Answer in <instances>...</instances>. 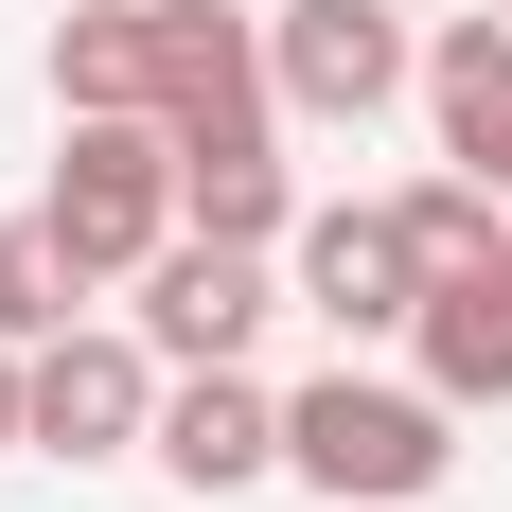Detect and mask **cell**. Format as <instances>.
<instances>
[{
	"mask_svg": "<svg viewBox=\"0 0 512 512\" xmlns=\"http://www.w3.org/2000/svg\"><path fill=\"white\" fill-rule=\"evenodd\" d=\"M177 495H248V477H283V389H248V354H212L159 389V442H142Z\"/></svg>",
	"mask_w": 512,
	"mask_h": 512,
	"instance_id": "8",
	"label": "cell"
},
{
	"mask_svg": "<svg viewBox=\"0 0 512 512\" xmlns=\"http://www.w3.org/2000/svg\"><path fill=\"white\" fill-rule=\"evenodd\" d=\"M424 124H442V159H477L512 195V18H442L424 36Z\"/></svg>",
	"mask_w": 512,
	"mask_h": 512,
	"instance_id": "9",
	"label": "cell"
},
{
	"mask_svg": "<svg viewBox=\"0 0 512 512\" xmlns=\"http://www.w3.org/2000/svg\"><path fill=\"white\" fill-rule=\"evenodd\" d=\"M301 301V283H283V248H230V230H177V248L142 265V336L177 371H212V354H248L265 318Z\"/></svg>",
	"mask_w": 512,
	"mask_h": 512,
	"instance_id": "6",
	"label": "cell"
},
{
	"mask_svg": "<svg viewBox=\"0 0 512 512\" xmlns=\"http://www.w3.org/2000/svg\"><path fill=\"white\" fill-rule=\"evenodd\" d=\"M159 389H177V354L159 336H36V460H124V442H159Z\"/></svg>",
	"mask_w": 512,
	"mask_h": 512,
	"instance_id": "5",
	"label": "cell"
},
{
	"mask_svg": "<svg viewBox=\"0 0 512 512\" xmlns=\"http://www.w3.org/2000/svg\"><path fill=\"white\" fill-rule=\"evenodd\" d=\"M36 212H53V248L89 265V301H106V283H142V265L195 230V212H177V124H159V106H89Z\"/></svg>",
	"mask_w": 512,
	"mask_h": 512,
	"instance_id": "2",
	"label": "cell"
},
{
	"mask_svg": "<svg viewBox=\"0 0 512 512\" xmlns=\"http://www.w3.org/2000/svg\"><path fill=\"white\" fill-rule=\"evenodd\" d=\"M442 460H460V389H389V371H318V389H283V477H318L336 512L442 495Z\"/></svg>",
	"mask_w": 512,
	"mask_h": 512,
	"instance_id": "1",
	"label": "cell"
},
{
	"mask_svg": "<svg viewBox=\"0 0 512 512\" xmlns=\"http://www.w3.org/2000/svg\"><path fill=\"white\" fill-rule=\"evenodd\" d=\"M407 248H424V283H460V265H512V195L477 177V159H442V177H407Z\"/></svg>",
	"mask_w": 512,
	"mask_h": 512,
	"instance_id": "13",
	"label": "cell"
},
{
	"mask_svg": "<svg viewBox=\"0 0 512 512\" xmlns=\"http://www.w3.org/2000/svg\"><path fill=\"white\" fill-rule=\"evenodd\" d=\"M159 124H177V159L283 142V53H265V18H230V0H159Z\"/></svg>",
	"mask_w": 512,
	"mask_h": 512,
	"instance_id": "3",
	"label": "cell"
},
{
	"mask_svg": "<svg viewBox=\"0 0 512 512\" xmlns=\"http://www.w3.org/2000/svg\"><path fill=\"white\" fill-rule=\"evenodd\" d=\"M71 301H89V265L53 248V212H18V230H0V336L36 354V336H71Z\"/></svg>",
	"mask_w": 512,
	"mask_h": 512,
	"instance_id": "14",
	"label": "cell"
},
{
	"mask_svg": "<svg viewBox=\"0 0 512 512\" xmlns=\"http://www.w3.org/2000/svg\"><path fill=\"white\" fill-rule=\"evenodd\" d=\"M177 212H195V230H230V248H301V177H283V142L177 159Z\"/></svg>",
	"mask_w": 512,
	"mask_h": 512,
	"instance_id": "12",
	"label": "cell"
},
{
	"mask_svg": "<svg viewBox=\"0 0 512 512\" xmlns=\"http://www.w3.org/2000/svg\"><path fill=\"white\" fill-rule=\"evenodd\" d=\"M265 53H283V106H301V124H389V106L424 89L407 0H283Z\"/></svg>",
	"mask_w": 512,
	"mask_h": 512,
	"instance_id": "4",
	"label": "cell"
},
{
	"mask_svg": "<svg viewBox=\"0 0 512 512\" xmlns=\"http://www.w3.org/2000/svg\"><path fill=\"white\" fill-rule=\"evenodd\" d=\"M18 442H36V354L0 336V460H18Z\"/></svg>",
	"mask_w": 512,
	"mask_h": 512,
	"instance_id": "15",
	"label": "cell"
},
{
	"mask_svg": "<svg viewBox=\"0 0 512 512\" xmlns=\"http://www.w3.org/2000/svg\"><path fill=\"white\" fill-rule=\"evenodd\" d=\"M283 283H301L336 336H407V318H424V248H407V212H389V195H354V212H301Z\"/></svg>",
	"mask_w": 512,
	"mask_h": 512,
	"instance_id": "7",
	"label": "cell"
},
{
	"mask_svg": "<svg viewBox=\"0 0 512 512\" xmlns=\"http://www.w3.org/2000/svg\"><path fill=\"white\" fill-rule=\"evenodd\" d=\"M495 18H512V0H495Z\"/></svg>",
	"mask_w": 512,
	"mask_h": 512,
	"instance_id": "16",
	"label": "cell"
},
{
	"mask_svg": "<svg viewBox=\"0 0 512 512\" xmlns=\"http://www.w3.org/2000/svg\"><path fill=\"white\" fill-rule=\"evenodd\" d=\"M53 106H71V124H89V106H159V0L53 18Z\"/></svg>",
	"mask_w": 512,
	"mask_h": 512,
	"instance_id": "11",
	"label": "cell"
},
{
	"mask_svg": "<svg viewBox=\"0 0 512 512\" xmlns=\"http://www.w3.org/2000/svg\"><path fill=\"white\" fill-rule=\"evenodd\" d=\"M424 389H460V407H512V265H460V283H424Z\"/></svg>",
	"mask_w": 512,
	"mask_h": 512,
	"instance_id": "10",
	"label": "cell"
}]
</instances>
